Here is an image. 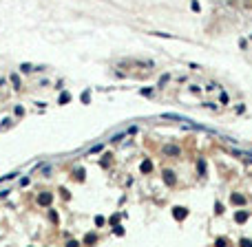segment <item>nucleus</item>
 <instances>
[{
	"label": "nucleus",
	"instance_id": "f257e3e1",
	"mask_svg": "<svg viewBox=\"0 0 252 247\" xmlns=\"http://www.w3.org/2000/svg\"><path fill=\"white\" fill-rule=\"evenodd\" d=\"M161 117L164 119H175V121H184V123L188 121V117H182V115H177V113H164Z\"/></svg>",
	"mask_w": 252,
	"mask_h": 247
},
{
	"label": "nucleus",
	"instance_id": "f03ea898",
	"mask_svg": "<svg viewBox=\"0 0 252 247\" xmlns=\"http://www.w3.org/2000/svg\"><path fill=\"white\" fill-rule=\"evenodd\" d=\"M38 203H40V205H49V203H51V194L49 192L40 194V196H38Z\"/></svg>",
	"mask_w": 252,
	"mask_h": 247
},
{
	"label": "nucleus",
	"instance_id": "7ed1b4c3",
	"mask_svg": "<svg viewBox=\"0 0 252 247\" xmlns=\"http://www.w3.org/2000/svg\"><path fill=\"white\" fill-rule=\"evenodd\" d=\"M164 181H166L168 185H172V183H175V172H170V170H166V172H164Z\"/></svg>",
	"mask_w": 252,
	"mask_h": 247
},
{
	"label": "nucleus",
	"instance_id": "20e7f679",
	"mask_svg": "<svg viewBox=\"0 0 252 247\" xmlns=\"http://www.w3.org/2000/svg\"><path fill=\"white\" fill-rule=\"evenodd\" d=\"M164 152H166V154H172V157H177V154H179V148H177V146H166V148H164Z\"/></svg>",
	"mask_w": 252,
	"mask_h": 247
},
{
	"label": "nucleus",
	"instance_id": "39448f33",
	"mask_svg": "<svg viewBox=\"0 0 252 247\" xmlns=\"http://www.w3.org/2000/svg\"><path fill=\"white\" fill-rule=\"evenodd\" d=\"M232 203H234V205H243V203H246V199H243L241 194H232Z\"/></svg>",
	"mask_w": 252,
	"mask_h": 247
},
{
	"label": "nucleus",
	"instance_id": "423d86ee",
	"mask_svg": "<svg viewBox=\"0 0 252 247\" xmlns=\"http://www.w3.org/2000/svg\"><path fill=\"white\" fill-rule=\"evenodd\" d=\"M175 216L179 218V221H182V218L186 216V210H184V208H175Z\"/></svg>",
	"mask_w": 252,
	"mask_h": 247
},
{
	"label": "nucleus",
	"instance_id": "0eeeda50",
	"mask_svg": "<svg viewBox=\"0 0 252 247\" xmlns=\"http://www.w3.org/2000/svg\"><path fill=\"white\" fill-rule=\"evenodd\" d=\"M151 170H153V163L151 161H144V163H141V172H151Z\"/></svg>",
	"mask_w": 252,
	"mask_h": 247
},
{
	"label": "nucleus",
	"instance_id": "6e6552de",
	"mask_svg": "<svg viewBox=\"0 0 252 247\" xmlns=\"http://www.w3.org/2000/svg\"><path fill=\"white\" fill-rule=\"evenodd\" d=\"M234 218H237L239 223H243V221L248 218V214H246V212H237V214H234Z\"/></svg>",
	"mask_w": 252,
	"mask_h": 247
},
{
	"label": "nucleus",
	"instance_id": "1a4fd4ad",
	"mask_svg": "<svg viewBox=\"0 0 252 247\" xmlns=\"http://www.w3.org/2000/svg\"><path fill=\"white\" fill-rule=\"evenodd\" d=\"M20 71H22V73H25V71L29 73V71H35V66H31V64H22V66H20Z\"/></svg>",
	"mask_w": 252,
	"mask_h": 247
},
{
	"label": "nucleus",
	"instance_id": "9d476101",
	"mask_svg": "<svg viewBox=\"0 0 252 247\" xmlns=\"http://www.w3.org/2000/svg\"><path fill=\"white\" fill-rule=\"evenodd\" d=\"M11 82L15 84V88H20V79H18V75H11Z\"/></svg>",
	"mask_w": 252,
	"mask_h": 247
},
{
	"label": "nucleus",
	"instance_id": "9b49d317",
	"mask_svg": "<svg viewBox=\"0 0 252 247\" xmlns=\"http://www.w3.org/2000/svg\"><path fill=\"white\" fill-rule=\"evenodd\" d=\"M230 102V97H228V93H221V104H228Z\"/></svg>",
	"mask_w": 252,
	"mask_h": 247
},
{
	"label": "nucleus",
	"instance_id": "f8f14e48",
	"mask_svg": "<svg viewBox=\"0 0 252 247\" xmlns=\"http://www.w3.org/2000/svg\"><path fill=\"white\" fill-rule=\"evenodd\" d=\"M203 172H206V163L199 161V174H203Z\"/></svg>",
	"mask_w": 252,
	"mask_h": 247
},
{
	"label": "nucleus",
	"instance_id": "ddd939ff",
	"mask_svg": "<svg viewBox=\"0 0 252 247\" xmlns=\"http://www.w3.org/2000/svg\"><path fill=\"white\" fill-rule=\"evenodd\" d=\"M93 241H95V234H89V236L84 238V243H93Z\"/></svg>",
	"mask_w": 252,
	"mask_h": 247
},
{
	"label": "nucleus",
	"instance_id": "4468645a",
	"mask_svg": "<svg viewBox=\"0 0 252 247\" xmlns=\"http://www.w3.org/2000/svg\"><path fill=\"white\" fill-rule=\"evenodd\" d=\"M168 82V75H161V79H159V86H164Z\"/></svg>",
	"mask_w": 252,
	"mask_h": 247
}]
</instances>
